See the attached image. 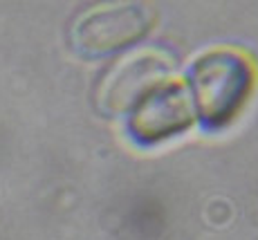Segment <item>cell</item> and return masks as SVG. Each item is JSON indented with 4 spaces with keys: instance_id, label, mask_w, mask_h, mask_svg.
I'll use <instances>...</instances> for the list:
<instances>
[{
    "instance_id": "obj_1",
    "label": "cell",
    "mask_w": 258,
    "mask_h": 240,
    "mask_svg": "<svg viewBox=\"0 0 258 240\" xmlns=\"http://www.w3.org/2000/svg\"><path fill=\"white\" fill-rule=\"evenodd\" d=\"M200 81L205 83V94H213L207 101V110H218V101L220 99H234L240 94L242 90V68L231 58H222V61H211V66L207 63L205 74L200 77Z\"/></svg>"
}]
</instances>
